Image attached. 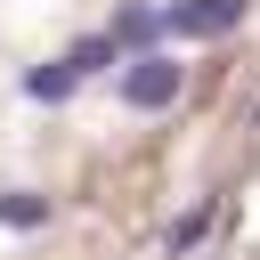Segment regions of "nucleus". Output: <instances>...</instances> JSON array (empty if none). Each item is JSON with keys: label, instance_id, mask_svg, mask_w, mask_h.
I'll use <instances>...</instances> for the list:
<instances>
[{"label": "nucleus", "instance_id": "5", "mask_svg": "<svg viewBox=\"0 0 260 260\" xmlns=\"http://www.w3.org/2000/svg\"><path fill=\"white\" fill-rule=\"evenodd\" d=\"M65 65H73V81H81V73H106V65H122V57H114V41H106V32H89V41H73V49H65Z\"/></svg>", "mask_w": 260, "mask_h": 260}, {"label": "nucleus", "instance_id": "6", "mask_svg": "<svg viewBox=\"0 0 260 260\" xmlns=\"http://www.w3.org/2000/svg\"><path fill=\"white\" fill-rule=\"evenodd\" d=\"M211 211H219V203H195L187 219H171V236H162V244H171V260H179V252H195V244L211 236Z\"/></svg>", "mask_w": 260, "mask_h": 260}, {"label": "nucleus", "instance_id": "7", "mask_svg": "<svg viewBox=\"0 0 260 260\" xmlns=\"http://www.w3.org/2000/svg\"><path fill=\"white\" fill-rule=\"evenodd\" d=\"M0 228H49V195H0Z\"/></svg>", "mask_w": 260, "mask_h": 260}, {"label": "nucleus", "instance_id": "2", "mask_svg": "<svg viewBox=\"0 0 260 260\" xmlns=\"http://www.w3.org/2000/svg\"><path fill=\"white\" fill-rule=\"evenodd\" d=\"M179 81H187V73H179V57H154V49H146V57H130V65H122V106L162 114V106L179 98Z\"/></svg>", "mask_w": 260, "mask_h": 260}, {"label": "nucleus", "instance_id": "4", "mask_svg": "<svg viewBox=\"0 0 260 260\" xmlns=\"http://www.w3.org/2000/svg\"><path fill=\"white\" fill-rule=\"evenodd\" d=\"M24 98H41V106H65V98H73V65H65V57L32 65V73H24Z\"/></svg>", "mask_w": 260, "mask_h": 260}, {"label": "nucleus", "instance_id": "1", "mask_svg": "<svg viewBox=\"0 0 260 260\" xmlns=\"http://www.w3.org/2000/svg\"><path fill=\"white\" fill-rule=\"evenodd\" d=\"M244 16H252V0H171V8H154V32H171V41H219Z\"/></svg>", "mask_w": 260, "mask_h": 260}, {"label": "nucleus", "instance_id": "3", "mask_svg": "<svg viewBox=\"0 0 260 260\" xmlns=\"http://www.w3.org/2000/svg\"><path fill=\"white\" fill-rule=\"evenodd\" d=\"M106 41H114V57H122V49H138V57H146V41H154V8H114Z\"/></svg>", "mask_w": 260, "mask_h": 260}]
</instances>
